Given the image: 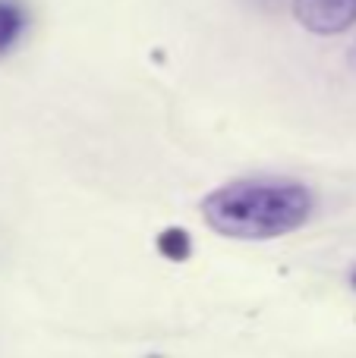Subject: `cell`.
<instances>
[{"label": "cell", "mask_w": 356, "mask_h": 358, "mask_svg": "<svg viewBox=\"0 0 356 358\" xmlns=\"http://www.w3.org/2000/svg\"><path fill=\"white\" fill-rule=\"evenodd\" d=\"M158 248H161V255H167L170 261H183L189 255V236L183 233V229H164V233L158 236Z\"/></svg>", "instance_id": "277c9868"}, {"label": "cell", "mask_w": 356, "mask_h": 358, "mask_svg": "<svg viewBox=\"0 0 356 358\" xmlns=\"http://www.w3.org/2000/svg\"><path fill=\"white\" fill-rule=\"evenodd\" d=\"M313 210V189L281 176L233 179L202 201V217L214 233L243 242L281 239L306 227Z\"/></svg>", "instance_id": "6da1fadb"}, {"label": "cell", "mask_w": 356, "mask_h": 358, "mask_svg": "<svg viewBox=\"0 0 356 358\" xmlns=\"http://www.w3.org/2000/svg\"><path fill=\"white\" fill-rule=\"evenodd\" d=\"M29 31V6L22 0H0V60L19 48Z\"/></svg>", "instance_id": "3957f363"}, {"label": "cell", "mask_w": 356, "mask_h": 358, "mask_svg": "<svg viewBox=\"0 0 356 358\" xmlns=\"http://www.w3.org/2000/svg\"><path fill=\"white\" fill-rule=\"evenodd\" d=\"M294 16L306 31L341 35L356 22V0H294Z\"/></svg>", "instance_id": "7a4b0ae2"}, {"label": "cell", "mask_w": 356, "mask_h": 358, "mask_svg": "<svg viewBox=\"0 0 356 358\" xmlns=\"http://www.w3.org/2000/svg\"><path fill=\"white\" fill-rule=\"evenodd\" d=\"M350 283H353V289H356V271H353V277H350Z\"/></svg>", "instance_id": "5b68a950"}]
</instances>
